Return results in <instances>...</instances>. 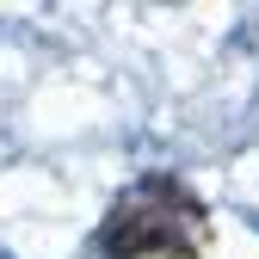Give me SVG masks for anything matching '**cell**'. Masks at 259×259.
I'll list each match as a JSON object with an SVG mask.
<instances>
[{
	"label": "cell",
	"instance_id": "1",
	"mask_svg": "<svg viewBox=\"0 0 259 259\" xmlns=\"http://www.w3.org/2000/svg\"><path fill=\"white\" fill-rule=\"evenodd\" d=\"M105 259H204L210 253V210L185 179L148 173L123 185L99 222Z\"/></svg>",
	"mask_w": 259,
	"mask_h": 259
}]
</instances>
